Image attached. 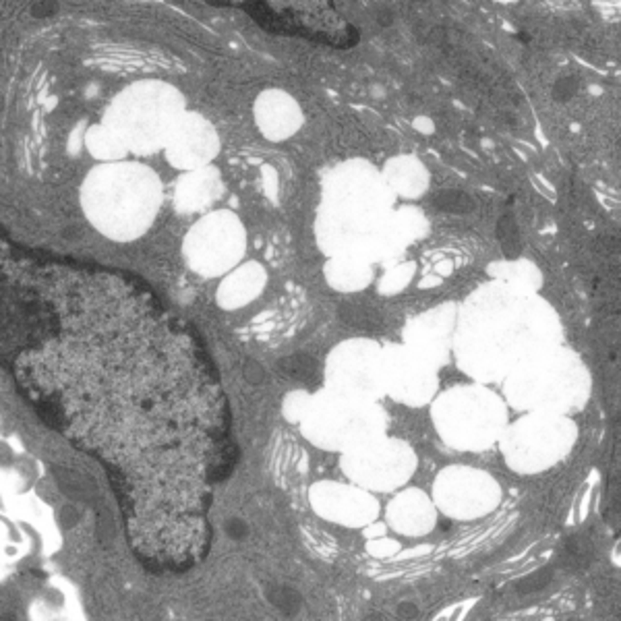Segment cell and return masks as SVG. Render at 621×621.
Segmentation results:
<instances>
[{
  "label": "cell",
  "instance_id": "obj_1",
  "mask_svg": "<svg viewBox=\"0 0 621 621\" xmlns=\"http://www.w3.org/2000/svg\"><path fill=\"white\" fill-rule=\"evenodd\" d=\"M211 6H238L257 21L259 27L280 35H303L307 39L350 48L359 41V31L334 10V2H209Z\"/></svg>",
  "mask_w": 621,
  "mask_h": 621
},
{
  "label": "cell",
  "instance_id": "obj_2",
  "mask_svg": "<svg viewBox=\"0 0 621 621\" xmlns=\"http://www.w3.org/2000/svg\"><path fill=\"white\" fill-rule=\"evenodd\" d=\"M280 371H282L286 377L296 379V381H303V383H315L317 377H319L317 361H315L313 356H309V354H292V356L282 359Z\"/></svg>",
  "mask_w": 621,
  "mask_h": 621
},
{
  "label": "cell",
  "instance_id": "obj_3",
  "mask_svg": "<svg viewBox=\"0 0 621 621\" xmlns=\"http://www.w3.org/2000/svg\"><path fill=\"white\" fill-rule=\"evenodd\" d=\"M497 238H499V245L504 249V255L506 257H518L520 251H522V240H520V230H518V224L514 220L512 213H506L499 224H497Z\"/></svg>",
  "mask_w": 621,
  "mask_h": 621
},
{
  "label": "cell",
  "instance_id": "obj_4",
  "mask_svg": "<svg viewBox=\"0 0 621 621\" xmlns=\"http://www.w3.org/2000/svg\"><path fill=\"white\" fill-rule=\"evenodd\" d=\"M593 560L591 545L582 541L580 537H572L564 547V564L570 570H584Z\"/></svg>",
  "mask_w": 621,
  "mask_h": 621
},
{
  "label": "cell",
  "instance_id": "obj_5",
  "mask_svg": "<svg viewBox=\"0 0 621 621\" xmlns=\"http://www.w3.org/2000/svg\"><path fill=\"white\" fill-rule=\"evenodd\" d=\"M435 205L448 213H466L475 207V201L460 191H441L435 195Z\"/></svg>",
  "mask_w": 621,
  "mask_h": 621
},
{
  "label": "cell",
  "instance_id": "obj_6",
  "mask_svg": "<svg viewBox=\"0 0 621 621\" xmlns=\"http://www.w3.org/2000/svg\"><path fill=\"white\" fill-rule=\"evenodd\" d=\"M267 597L271 601L274 607H278L284 613H296L300 607V597L296 591L288 589V586H274L267 591Z\"/></svg>",
  "mask_w": 621,
  "mask_h": 621
},
{
  "label": "cell",
  "instance_id": "obj_7",
  "mask_svg": "<svg viewBox=\"0 0 621 621\" xmlns=\"http://www.w3.org/2000/svg\"><path fill=\"white\" fill-rule=\"evenodd\" d=\"M549 580H551V572H549V570H541V572H537V574L524 578L522 582H518L516 589H518V593H522V595H531V593H537V591L545 589Z\"/></svg>",
  "mask_w": 621,
  "mask_h": 621
},
{
  "label": "cell",
  "instance_id": "obj_8",
  "mask_svg": "<svg viewBox=\"0 0 621 621\" xmlns=\"http://www.w3.org/2000/svg\"><path fill=\"white\" fill-rule=\"evenodd\" d=\"M555 97L557 99H570L574 93H576V79L568 77V79H560L555 83Z\"/></svg>",
  "mask_w": 621,
  "mask_h": 621
},
{
  "label": "cell",
  "instance_id": "obj_9",
  "mask_svg": "<svg viewBox=\"0 0 621 621\" xmlns=\"http://www.w3.org/2000/svg\"><path fill=\"white\" fill-rule=\"evenodd\" d=\"M242 373H245L247 381H251V383H261V381H263V377H265L263 369H261V367H259L255 361H245V365H242Z\"/></svg>",
  "mask_w": 621,
  "mask_h": 621
},
{
  "label": "cell",
  "instance_id": "obj_10",
  "mask_svg": "<svg viewBox=\"0 0 621 621\" xmlns=\"http://www.w3.org/2000/svg\"><path fill=\"white\" fill-rule=\"evenodd\" d=\"M226 533H228V537H230V539H234V541H240V539H245V537L249 535V528H247V524H245L242 520H238V518H232V520L226 524Z\"/></svg>",
  "mask_w": 621,
  "mask_h": 621
},
{
  "label": "cell",
  "instance_id": "obj_11",
  "mask_svg": "<svg viewBox=\"0 0 621 621\" xmlns=\"http://www.w3.org/2000/svg\"><path fill=\"white\" fill-rule=\"evenodd\" d=\"M56 8H58L56 2H33V4H31L33 17H50V15L56 12Z\"/></svg>",
  "mask_w": 621,
  "mask_h": 621
},
{
  "label": "cell",
  "instance_id": "obj_12",
  "mask_svg": "<svg viewBox=\"0 0 621 621\" xmlns=\"http://www.w3.org/2000/svg\"><path fill=\"white\" fill-rule=\"evenodd\" d=\"M398 615L404 618V620H414V618L419 615V611H417V607H414L412 603H402V605L398 607Z\"/></svg>",
  "mask_w": 621,
  "mask_h": 621
}]
</instances>
